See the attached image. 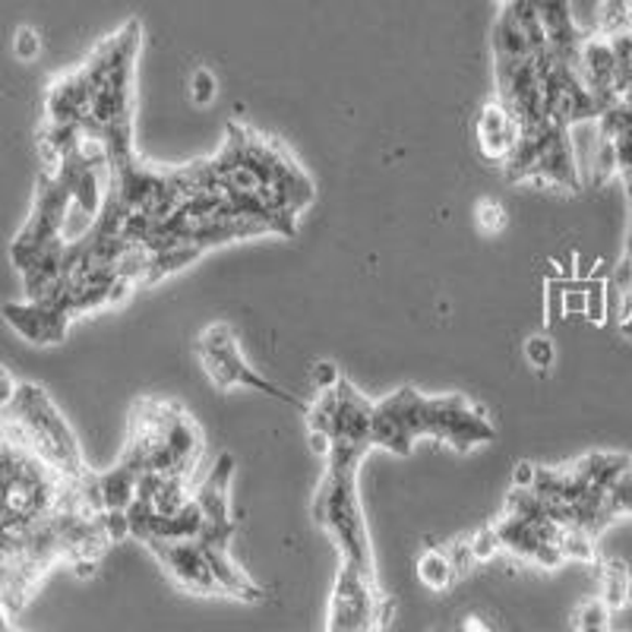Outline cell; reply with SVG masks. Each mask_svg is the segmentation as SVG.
<instances>
[{"mask_svg": "<svg viewBox=\"0 0 632 632\" xmlns=\"http://www.w3.org/2000/svg\"><path fill=\"white\" fill-rule=\"evenodd\" d=\"M206 181L235 206L266 222L278 238L298 235V218L313 206L317 183L278 140L241 121H228L225 143L203 158Z\"/></svg>", "mask_w": 632, "mask_h": 632, "instance_id": "cell-1", "label": "cell"}, {"mask_svg": "<svg viewBox=\"0 0 632 632\" xmlns=\"http://www.w3.org/2000/svg\"><path fill=\"white\" fill-rule=\"evenodd\" d=\"M143 45V23L127 20L115 35H108L92 51L83 73L92 92V111L86 136L102 143L108 155L136 150L133 115H136V61Z\"/></svg>", "mask_w": 632, "mask_h": 632, "instance_id": "cell-2", "label": "cell"}, {"mask_svg": "<svg viewBox=\"0 0 632 632\" xmlns=\"http://www.w3.org/2000/svg\"><path fill=\"white\" fill-rule=\"evenodd\" d=\"M367 452H370V446L332 440L326 472H323V481L317 487L310 515L330 535L332 544L338 547L342 560L355 563L358 570L377 579L370 532H367L361 493H358V472H361V462Z\"/></svg>", "mask_w": 632, "mask_h": 632, "instance_id": "cell-3", "label": "cell"}, {"mask_svg": "<svg viewBox=\"0 0 632 632\" xmlns=\"http://www.w3.org/2000/svg\"><path fill=\"white\" fill-rule=\"evenodd\" d=\"M70 497V481L55 472L20 437L3 430L0 452V518L3 541L23 538L35 525L48 522Z\"/></svg>", "mask_w": 632, "mask_h": 632, "instance_id": "cell-4", "label": "cell"}, {"mask_svg": "<svg viewBox=\"0 0 632 632\" xmlns=\"http://www.w3.org/2000/svg\"><path fill=\"white\" fill-rule=\"evenodd\" d=\"M3 430L20 437L55 472H61L67 481H80L90 475V468L83 462V450L76 443V433L70 430V424L63 421L58 405L41 386L20 383L3 398Z\"/></svg>", "mask_w": 632, "mask_h": 632, "instance_id": "cell-5", "label": "cell"}, {"mask_svg": "<svg viewBox=\"0 0 632 632\" xmlns=\"http://www.w3.org/2000/svg\"><path fill=\"white\" fill-rule=\"evenodd\" d=\"M572 127L541 121L522 127V140L510 158L500 165L510 183H550L560 190H582V162L575 158L570 140Z\"/></svg>", "mask_w": 632, "mask_h": 632, "instance_id": "cell-6", "label": "cell"}, {"mask_svg": "<svg viewBox=\"0 0 632 632\" xmlns=\"http://www.w3.org/2000/svg\"><path fill=\"white\" fill-rule=\"evenodd\" d=\"M196 358H200L206 377H210L218 390L228 392L241 386V390H257L263 392V395H272V398L298 408L303 415H307V408H310L298 395H291V392H285L282 386H275L272 380L260 377V373L247 363L241 348H238L235 330H231L228 323H212L210 330H203V335L196 338Z\"/></svg>", "mask_w": 632, "mask_h": 632, "instance_id": "cell-7", "label": "cell"}, {"mask_svg": "<svg viewBox=\"0 0 632 632\" xmlns=\"http://www.w3.org/2000/svg\"><path fill=\"white\" fill-rule=\"evenodd\" d=\"M390 598L380 592L377 579L358 570L355 563L342 560L335 588L330 598V617L326 630L330 632H370L386 630L390 623Z\"/></svg>", "mask_w": 632, "mask_h": 632, "instance_id": "cell-8", "label": "cell"}, {"mask_svg": "<svg viewBox=\"0 0 632 632\" xmlns=\"http://www.w3.org/2000/svg\"><path fill=\"white\" fill-rule=\"evenodd\" d=\"M424 437L440 440L455 452H468L497 437L493 424L478 402L462 392L424 398Z\"/></svg>", "mask_w": 632, "mask_h": 632, "instance_id": "cell-9", "label": "cell"}, {"mask_svg": "<svg viewBox=\"0 0 632 632\" xmlns=\"http://www.w3.org/2000/svg\"><path fill=\"white\" fill-rule=\"evenodd\" d=\"M538 61H541L544 105H547L550 121L579 127V123H592L601 118L604 105L598 102V95L585 86L575 61L557 55L553 48L541 51Z\"/></svg>", "mask_w": 632, "mask_h": 632, "instance_id": "cell-10", "label": "cell"}, {"mask_svg": "<svg viewBox=\"0 0 632 632\" xmlns=\"http://www.w3.org/2000/svg\"><path fill=\"white\" fill-rule=\"evenodd\" d=\"M373 405L351 380H338L332 390L317 392V402L307 408V427L310 430H326L332 440L370 446V430H373Z\"/></svg>", "mask_w": 632, "mask_h": 632, "instance_id": "cell-11", "label": "cell"}, {"mask_svg": "<svg viewBox=\"0 0 632 632\" xmlns=\"http://www.w3.org/2000/svg\"><path fill=\"white\" fill-rule=\"evenodd\" d=\"M424 392L415 386H402L373 405V446L392 452V455H412L415 440L424 437Z\"/></svg>", "mask_w": 632, "mask_h": 632, "instance_id": "cell-12", "label": "cell"}, {"mask_svg": "<svg viewBox=\"0 0 632 632\" xmlns=\"http://www.w3.org/2000/svg\"><path fill=\"white\" fill-rule=\"evenodd\" d=\"M152 557L165 567V572L190 595H222V585L215 579L210 553L200 538H150L143 541Z\"/></svg>", "mask_w": 632, "mask_h": 632, "instance_id": "cell-13", "label": "cell"}, {"mask_svg": "<svg viewBox=\"0 0 632 632\" xmlns=\"http://www.w3.org/2000/svg\"><path fill=\"white\" fill-rule=\"evenodd\" d=\"M231 475H235V455L231 452H222L215 458V465L210 468V475L203 478V484L196 487V500L206 512V528L203 535H212V538H235L238 532V518L231 512Z\"/></svg>", "mask_w": 632, "mask_h": 632, "instance_id": "cell-14", "label": "cell"}, {"mask_svg": "<svg viewBox=\"0 0 632 632\" xmlns=\"http://www.w3.org/2000/svg\"><path fill=\"white\" fill-rule=\"evenodd\" d=\"M3 317L13 332H20L32 345H58L73 320L67 307H61L55 298H38V301L26 298V301L7 303Z\"/></svg>", "mask_w": 632, "mask_h": 632, "instance_id": "cell-15", "label": "cell"}, {"mask_svg": "<svg viewBox=\"0 0 632 632\" xmlns=\"http://www.w3.org/2000/svg\"><path fill=\"white\" fill-rule=\"evenodd\" d=\"M575 67L585 80V86L598 95L604 108L620 102V58L613 48V38L607 35H588L582 41V51L575 58Z\"/></svg>", "mask_w": 632, "mask_h": 632, "instance_id": "cell-16", "label": "cell"}, {"mask_svg": "<svg viewBox=\"0 0 632 632\" xmlns=\"http://www.w3.org/2000/svg\"><path fill=\"white\" fill-rule=\"evenodd\" d=\"M92 111V92L86 83V73L83 67L58 76L48 95H45V123H58V127H76L86 133V121H90Z\"/></svg>", "mask_w": 632, "mask_h": 632, "instance_id": "cell-17", "label": "cell"}, {"mask_svg": "<svg viewBox=\"0 0 632 632\" xmlns=\"http://www.w3.org/2000/svg\"><path fill=\"white\" fill-rule=\"evenodd\" d=\"M518 140H522V123H518V118L512 115L500 98L487 102L481 108V115H478V146H481L484 158L503 165L512 152H515Z\"/></svg>", "mask_w": 632, "mask_h": 632, "instance_id": "cell-18", "label": "cell"}, {"mask_svg": "<svg viewBox=\"0 0 632 632\" xmlns=\"http://www.w3.org/2000/svg\"><path fill=\"white\" fill-rule=\"evenodd\" d=\"M538 10H541L544 29H547V41L557 55L575 61L579 51H582V41L588 38L585 32H579V26L572 23L570 0H538Z\"/></svg>", "mask_w": 632, "mask_h": 632, "instance_id": "cell-19", "label": "cell"}, {"mask_svg": "<svg viewBox=\"0 0 632 632\" xmlns=\"http://www.w3.org/2000/svg\"><path fill=\"white\" fill-rule=\"evenodd\" d=\"M143 478V472H136L133 465H127L118 458V465L105 475H98V490L105 500V510H127L136 497V484Z\"/></svg>", "mask_w": 632, "mask_h": 632, "instance_id": "cell-20", "label": "cell"}, {"mask_svg": "<svg viewBox=\"0 0 632 632\" xmlns=\"http://www.w3.org/2000/svg\"><path fill=\"white\" fill-rule=\"evenodd\" d=\"M455 575H458V570H455V563H452L450 550L430 547V550H424L421 557H418V579H421L430 592H446Z\"/></svg>", "mask_w": 632, "mask_h": 632, "instance_id": "cell-21", "label": "cell"}, {"mask_svg": "<svg viewBox=\"0 0 632 632\" xmlns=\"http://www.w3.org/2000/svg\"><path fill=\"white\" fill-rule=\"evenodd\" d=\"M630 570L623 567V563H617V560H610L601 572V598L613 610L617 607H630Z\"/></svg>", "mask_w": 632, "mask_h": 632, "instance_id": "cell-22", "label": "cell"}, {"mask_svg": "<svg viewBox=\"0 0 632 632\" xmlns=\"http://www.w3.org/2000/svg\"><path fill=\"white\" fill-rule=\"evenodd\" d=\"M632 29V7L630 0H601L598 7V35H620Z\"/></svg>", "mask_w": 632, "mask_h": 632, "instance_id": "cell-23", "label": "cell"}, {"mask_svg": "<svg viewBox=\"0 0 632 632\" xmlns=\"http://www.w3.org/2000/svg\"><path fill=\"white\" fill-rule=\"evenodd\" d=\"M610 610H613V607L604 601V598H592V601H585L579 610H575L572 627L579 632L610 630Z\"/></svg>", "mask_w": 632, "mask_h": 632, "instance_id": "cell-24", "label": "cell"}, {"mask_svg": "<svg viewBox=\"0 0 632 632\" xmlns=\"http://www.w3.org/2000/svg\"><path fill=\"white\" fill-rule=\"evenodd\" d=\"M585 291H588V307H585V320L604 326L607 313H610V285L607 278H585Z\"/></svg>", "mask_w": 632, "mask_h": 632, "instance_id": "cell-25", "label": "cell"}, {"mask_svg": "<svg viewBox=\"0 0 632 632\" xmlns=\"http://www.w3.org/2000/svg\"><path fill=\"white\" fill-rule=\"evenodd\" d=\"M475 222L484 235H500L506 228V210L500 200H481L478 210H475Z\"/></svg>", "mask_w": 632, "mask_h": 632, "instance_id": "cell-26", "label": "cell"}, {"mask_svg": "<svg viewBox=\"0 0 632 632\" xmlns=\"http://www.w3.org/2000/svg\"><path fill=\"white\" fill-rule=\"evenodd\" d=\"M215 95H218L215 73L206 70V67L193 70V76H190V102H193V105H200V108H206V105L215 102Z\"/></svg>", "mask_w": 632, "mask_h": 632, "instance_id": "cell-27", "label": "cell"}, {"mask_svg": "<svg viewBox=\"0 0 632 632\" xmlns=\"http://www.w3.org/2000/svg\"><path fill=\"white\" fill-rule=\"evenodd\" d=\"M567 285H570V278H563V275H553V272H550V278H547V301H544L547 323H553V320H560V317H563Z\"/></svg>", "mask_w": 632, "mask_h": 632, "instance_id": "cell-28", "label": "cell"}, {"mask_svg": "<svg viewBox=\"0 0 632 632\" xmlns=\"http://www.w3.org/2000/svg\"><path fill=\"white\" fill-rule=\"evenodd\" d=\"M553 358H557V351H553V342L547 335H532L525 342V361L532 363L535 370H547Z\"/></svg>", "mask_w": 632, "mask_h": 632, "instance_id": "cell-29", "label": "cell"}, {"mask_svg": "<svg viewBox=\"0 0 632 632\" xmlns=\"http://www.w3.org/2000/svg\"><path fill=\"white\" fill-rule=\"evenodd\" d=\"M503 547L500 541V535H497V528L493 525H484L481 532H475L472 535V553H475V560L478 563H487V560H493V553Z\"/></svg>", "mask_w": 632, "mask_h": 632, "instance_id": "cell-30", "label": "cell"}, {"mask_svg": "<svg viewBox=\"0 0 632 632\" xmlns=\"http://www.w3.org/2000/svg\"><path fill=\"white\" fill-rule=\"evenodd\" d=\"M38 55H41V38H38V32L23 26V29L16 32V38H13V58L29 63L35 61Z\"/></svg>", "mask_w": 632, "mask_h": 632, "instance_id": "cell-31", "label": "cell"}, {"mask_svg": "<svg viewBox=\"0 0 632 632\" xmlns=\"http://www.w3.org/2000/svg\"><path fill=\"white\" fill-rule=\"evenodd\" d=\"M585 307H588L585 278H570L567 298H563V317H585Z\"/></svg>", "mask_w": 632, "mask_h": 632, "instance_id": "cell-32", "label": "cell"}, {"mask_svg": "<svg viewBox=\"0 0 632 632\" xmlns=\"http://www.w3.org/2000/svg\"><path fill=\"white\" fill-rule=\"evenodd\" d=\"M342 380V370L335 367L332 361H317L313 363V386H317V392L323 390H332L335 383Z\"/></svg>", "mask_w": 632, "mask_h": 632, "instance_id": "cell-33", "label": "cell"}, {"mask_svg": "<svg viewBox=\"0 0 632 632\" xmlns=\"http://www.w3.org/2000/svg\"><path fill=\"white\" fill-rule=\"evenodd\" d=\"M450 557H452V563H455V570L458 572H465L468 567H472V563H478V560H475V553H472V538H468V541L462 538V541L452 544Z\"/></svg>", "mask_w": 632, "mask_h": 632, "instance_id": "cell-34", "label": "cell"}, {"mask_svg": "<svg viewBox=\"0 0 632 632\" xmlns=\"http://www.w3.org/2000/svg\"><path fill=\"white\" fill-rule=\"evenodd\" d=\"M538 478V465H532V462H518L515 465V472H512V487H532Z\"/></svg>", "mask_w": 632, "mask_h": 632, "instance_id": "cell-35", "label": "cell"}, {"mask_svg": "<svg viewBox=\"0 0 632 632\" xmlns=\"http://www.w3.org/2000/svg\"><path fill=\"white\" fill-rule=\"evenodd\" d=\"M310 450L317 452L320 458H330L332 433H326V430H310Z\"/></svg>", "mask_w": 632, "mask_h": 632, "instance_id": "cell-36", "label": "cell"}, {"mask_svg": "<svg viewBox=\"0 0 632 632\" xmlns=\"http://www.w3.org/2000/svg\"><path fill=\"white\" fill-rule=\"evenodd\" d=\"M493 3H497V7H503V3H510V0H493Z\"/></svg>", "mask_w": 632, "mask_h": 632, "instance_id": "cell-37", "label": "cell"}, {"mask_svg": "<svg viewBox=\"0 0 632 632\" xmlns=\"http://www.w3.org/2000/svg\"><path fill=\"white\" fill-rule=\"evenodd\" d=\"M630 607H632V585H630Z\"/></svg>", "mask_w": 632, "mask_h": 632, "instance_id": "cell-38", "label": "cell"}]
</instances>
